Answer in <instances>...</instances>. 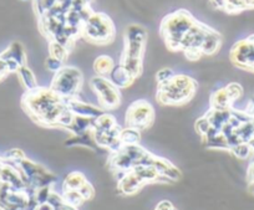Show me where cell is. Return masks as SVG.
<instances>
[{
    "label": "cell",
    "mask_w": 254,
    "mask_h": 210,
    "mask_svg": "<svg viewBox=\"0 0 254 210\" xmlns=\"http://www.w3.org/2000/svg\"><path fill=\"white\" fill-rule=\"evenodd\" d=\"M21 106L35 123L50 128L69 129L74 114L67 108L66 100L59 96L50 87H36L25 91Z\"/></svg>",
    "instance_id": "6da1fadb"
},
{
    "label": "cell",
    "mask_w": 254,
    "mask_h": 210,
    "mask_svg": "<svg viewBox=\"0 0 254 210\" xmlns=\"http://www.w3.org/2000/svg\"><path fill=\"white\" fill-rule=\"evenodd\" d=\"M198 85L193 77L176 74L165 85L157 87L156 100L165 106H182L196 96Z\"/></svg>",
    "instance_id": "7a4b0ae2"
},
{
    "label": "cell",
    "mask_w": 254,
    "mask_h": 210,
    "mask_svg": "<svg viewBox=\"0 0 254 210\" xmlns=\"http://www.w3.org/2000/svg\"><path fill=\"white\" fill-rule=\"evenodd\" d=\"M197 23V19L186 9L170 13L160 24V35L170 51H180L183 36Z\"/></svg>",
    "instance_id": "3957f363"
},
{
    "label": "cell",
    "mask_w": 254,
    "mask_h": 210,
    "mask_svg": "<svg viewBox=\"0 0 254 210\" xmlns=\"http://www.w3.org/2000/svg\"><path fill=\"white\" fill-rule=\"evenodd\" d=\"M81 38L95 45H109L116 38V26L107 14L92 11L82 24Z\"/></svg>",
    "instance_id": "277c9868"
},
{
    "label": "cell",
    "mask_w": 254,
    "mask_h": 210,
    "mask_svg": "<svg viewBox=\"0 0 254 210\" xmlns=\"http://www.w3.org/2000/svg\"><path fill=\"white\" fill-rule=\"evenodd\" d=\"M150 156L151 152L141 147L140 145L122 146L119 151L110 153L107 165L110 170L114 173L116 179L119 180L125 173L132 169L135 165L142 164V163L146 164Z\"/></svg>",
    "instance_id": "5b68a950"
},
{
    "label": "cell",
    "mask_w": 254,
    "mask_h": 210,
    "mask_svg": "<svg viewBox=\"0 0 254 210\" xmlns=\"http://www.w3.org/2000/svg\"><path fill=\"white\" fill-rule=\"evenodd\" d=\"M84 85V75L75 66L64 65L58 72L54 74L50 89L63 97L64 100H71L79 96Z\"/></svg>",
    "instance_id": "8992f818"
},
{
    "label": "cell",
    "mask_w": 254,
    "mask_h": 210,
    "mask_svg": "<svg viewBox=\"0 0 254 210\" xmlns=\"http://www.w3.org/2000/svg\"><path fill=\"white\" fill-rule=\"evenodd\" d=\"M35 193L31 187L15 189L0 182V210H34L38 207Z\"/></svg>",
    "instance_id": "52a82bcc"
},
{
    "label": "cell",
    "mask_w": 254,
    "mask_h": 210,
    "mask_svg": "<svg viewBox=\"0 0 254 210\" xmlns=\"http://www.w3.org/2000/svg\"><path fill=\"white\" fill-rule=\"evenodd\" d=\"M90 89L99 101V106L104 111H114L121 105L120 89L109 79L104 76H95L90 80Z\"/></svg>",
    "instance_id": "ba28073f"
},
{
    "label": "cell",
    "mask_w": 254,
    "mask_h": 210,
    "mask_svg": "<svg viewBox=\"0 0 254 210\" xmlns=\"http://www.w3.org/2000/svg\"><path fill=\"white\" fill-rule=\"evenodd\" d=\"M124 51L120 60H143L147 44V31L138 24L127 26L124 34Z\"/></svg>",
    "instance_id": "9c48e42d"
},
{
    "label": "cell",
    "mask_w": 254,
    "mask_h": 210,
    "mask_svg": "<svg viewBox=\"0 0 254 210\" xmlns=\"http://www.w3.org/2000/svg\"><path fill=\"white\" fill-rule=\"evenodd\" d=\"M156 112L152 105L146 100H137L128 105L125 114V122L127 127L146 131L155 122Z\"/></svg>",
    "instance_id": "30bf717a"
},
{
    "label": "cell",
    "mask_w": 254,
    "mask_h": 210,
    "mask_svg": "<svg viewBox=\"0 0 254 210\" xmlns=\"http://www.w3.org/2000/svg\"><path fill=\"white\" fill-rule=\"evenodd\" d=\"M16 165L20 169L26 184L34 189H39V188L46 187V185H53L58 180V177L50 170L46 169L44 165H41L40 163L33 162L26 157L16 163Z\"/></svg>",
    "instance_id": "8fae6325"
},
{
    "label": "cell",
    "mask_w": 254,
    "mask_h": 210,
    "mask_svg": "<svg viewBox=\"0 0 254 210\" xmlns=\"http://www.w3.org/2000/svg\"><path fill=\"white\" fill-rule=\"evenodd\" d=\"M211 29V26H208L207 24L197 20V23L190 28V30L183 36L180 45V51L185 53L188 60L197 61L202 57V44Z\"/></svg>",
    "instance_id": "7c38bea8"
},
{
    "label": "cell",
    "mask_w": 254,
    "mask_h": 210,
    "mask_svg": "<svg viewBox=\"0 0 254 210\" xmlns=\"http://www.w3.org/2000/svg\"><path fill=\"white\" fill-rule=\"evenodd\" d=\"M229 58L237 67L252 71L254 65V44L249 38L237 41L229 51Z\"/></svg>",
    "instance_id": "4fadbf2b"
},
{
    "label": "cell",
    "mask_w": 254,
    "mask_h": 210,
    "mask_svg": "<svg viewBox=\"0 0 254 210\" xmlns=\"http://www.w3.org/2000/svg\"><path fill=\"white\" fill-rule=\"evenodd\" d=\"M0 182L5 183V184L15 188V189H24V188L29 187L18 165L14 164V163L6 162V160L0 167Z\"/></svg>",
    "instance_id": "5bb4252c"
},
{
    "label": "cell",
    "mask_w": 254,
    "mask_h": 210,
    "mask_svg": "<svg viewBox=\"0 0 254 210\" xmlns=\"http://www.w3.org/2000/svg\"><path fill=\"white\" fill-rule=\"evenodd\" d=\"M147 164L153 165V167L157 169V172L160 173L163 178H166L170 183L180 182V180L182 179V173H181V170L178 169L175 164H172L170 160L166 159V158L151 155Z\"/></svg>",
    "instance_id": "9a60e30c"
},
{
    "label": "cell",
    "mask_w": 254,
    "mask_h": 210,
    "mask_svg": "<svg viewBox=\"0 0 254 210\" xmlns=\"http://www.w3.org/2000/svg\"><path fill=\"white\" fill-rule=\"evenodd\" d=\"M146 183L133 172L132 169L125 173L119 180H117V190L122 195H133L138 192Z\"/></svg>",
    "instance_id": "2e32d148"
},
{
    "label": "cell",
    "mask_w": 254,
    "mask_h": 210,
    "mask_svg": "<svg viewBox=\"0 0 254 210\" xmlns=\"http://www.w3.org/2000/svg\"><path fill=\"white\" fill-rule=\"evenodd\" d=\"M67 108L70 109L74 116H82L89 117V118H96L100 114L104 113V109L100 106H95V105L89 104V102L80 101L77 97L71 100H66Z\"/></svg>",
    "instance_id": "e0dca14e"
},
{
    "label": "cell",
    "mask_w": 254,
    "mask_h": 210,
    "mask_svg": "<svg viewBox=\"0 0 254 210\" xmlns=\"http://www.w3.org/2000/svg\"><path fill=\"white\" fill-rule=\"evenodd\" d=\"M0 56L5 60L14 61L15 63H18L19 66H25L26 61H28V56H26L25 49L21 45L19 41H13L3 52L0 53Z\"/></svg>",
    "instance_id": "ac0fdd59"
},
{
    "label": "cell",
    "mask_w": 254,
    "mask_h": 210,
    "mask_svg": "<svg viewBox=\"0 0 254 210\" xmlns=\"http://www.w3.org/2000/svg\"><path fill=\"white\" fill-rule=\"evenodd\" d=\"M109 79L111 80L120 90L130 87L131 85L133 84V81H135V79L131 76L130 72L127 71L121 63H117V65L115 66L114 70H112L111 74H110Z\"/></svg>",
    "instance_id": "d6986e66"
},
{
    "label": "cell",
    "mask_w": 254,
    "mask_h": 210,
    "mask_svg": "<svg viewBox=\"0 0 254 210\" xmlns=\"http://www.w3.org/2000/svg\"><path fill=\"white\" fill-rule=\"evenodd\" d=\"M232 112L233 109L227 108V109H217V108H211L207 112L204 116L207 117L209 122H211V126L213 128H216L217 131L221 132L222 128L224 127V124L228 123V121L232 117Z\"/></svg>",
    "instance_id": "ffe728a7"
},
{
    "label": "cell",
    "mask_w": 254,
    "mask_h": 210,
    "mask_svg": "<svg viewBox=\"0 0 254 210\" xmlns=\"http://www.w3.org/2000/svg\"><path fill=\"white\" fill-rule=\"evenodd\" d=\"M222 46V35L217 30H214L213 28L209 30V33L207 34L206 39H204L203 44H202L201 52L202 56H211L213 53H216L217 51L221 49Z\"/></svg>",
    "instance_id": "44dd1931"
},
{
    "label": "cell",
    "mask_w": 254,
    "mask_h": 210,
    "mask_svg": "<svg viewBox=\"0 0 254 210\" xmlns=\"http://www.w3.org/2000/svg\"><path fill=\"white\" fill-rule=\"evenodd\" d=\"M209 104H211V108L227 109L232 108L234 102L232 101L226 87H222V89H218L217 91L212 92L211 97H209Z\"/></svg>",
    "instance_id": "7402d4cb"
},
{
    "label": "cell",
    "mask_w": 254,
    "mask_h": 210,
    "mask_svg": "<svg viewBox=\"0 0 254 210\" xmlns=\"http://www.w3.org/2000/svg\"><path fill=\"white\" fill-rule=\"evenodd\" d=\"M116 66L114 58L110 57L109 55H100L95 58L94 61V71L96 72L97 76H104L109 77L114 67Z\"/></svg>",
    "instance_id": "603a6c76"
},
{
    "label": "cell",
    "mask_w": 254,
    "mask_h": 210,
    "mask_svg": "<svg viewBox=\"0 0 254 210\" xmlns=\"http://www.w3.org/2000/svg\"><path fill=\"white\" fill-rule=\"evenodd\" d=\"M15 74L18 75L19 81H20L21 86L25 89V91H31V90L39 87L35 74H34L30 67H28V65L19 67Z\"/></svg>",
    "instance_id": "cb8c5ba5"
},
{
    "label": "cell",
    "mask_w": 254,
    "mask_h": 210,
    "mask_svg": "<svg viewBox=\"0 0 254 210\" xmlns=\"http://www.w3.org/2000/svg\"><path fill=\"white\" fill-rule=\"evenodd\" d=\"M95 118H89V117L82 116H74L71 126L69 127L67 131L71 132V134L80 136V134L89 133L92 131V124H94Z\"/></svg>",
    "instance_id": "d4e9b609"
},
{
    "label": "cell",
    "mask_w": 254,
    "mask_h": 210,
    "mask_svg": "<svg viewBox=\"0 0 254 210\" xmlns=\"http://www.w3.org/2000/svg\"><path fill=\"white\" fill-rule=\"evenodd\" d=\"M115 126H117V122L115 116H112L111 113H107L104 112L102 114H100L99 117L94 119V124H92V131L91 132H105L109 131V129L114 128Z\"/></svg>",
    "instance_id": "484cf974"
},
{
    "label": "cell",
    "mask_w": 254,
    "mask_h": 210,
    "mask_svg": "<svg viewBox=\"0 0 254 210\" xmlns=\"http://www.w3.org/2000/svg\"><path fill=\"white\" fill-rule=\"evenodd\" d=\"M86 182V177L81 172H71L64 179L63 190H79Z\"/></svg>",
    "instance_id": "4316f807"
},
{
    "label": "cell",
    "mask_w": 254,
    "mask_h": 210,
    "mask_svg": "<svg viewBox=\"0 0 254 210\" xmlns=\"http://www.w3.org/2000/svg\"><path fill=\"white\" fill-rule=\"evenodd\" d=\"M120 141L124 146L140 145L141 131L126 126V128H122L120 132Z\"/></svg>",
    "instance_id": "83f0119b"
},
{
    "label": "cell",
    "mask_w": 254,
    "mask_h": 210,
    "mask_svg": "<svg viewBox=\"0 0 254 210\" xmlns=\"http://www.w3.org/2000/svg\"><path fill=\"white\" fill-rule=\"evenodd\" d=\"M203 142L207 148L209 150H221V151H229V146L227 143L226 137L222 133H217L214 136H209L203 138Z\"/></svg>",
    "instance_id": "f1b7e54d"
},
{
    "label": "cell",
    "mask_w": 254,
    "mask_h": 210,
    "mask_svg": "<svg viewBox=\"0 0 254 210\" xmlns=\"http://www.w3.org/2000/svg\"><path fill=\"white\" fill-rule=\"evenodd\" d=\"M69 49L65 48L63 44L58 43V41H49V56L51 57H55L65 62L69 57Z\"/></svg>",
    "instance_id": "f546056e"
},
{
    "label": "cell",
    "mask_w": 254,
    "mask_h": 210,
    "mask_svg": "<svg viewBox=\"0 0 254 210\" xmlns=\"http://www.w3.org/2000/svg\"><path fill=\"white\" fill-rule=\"evenodd\" d=\"M61 197H63L64 202L75 208H79L82 203H85L84 198L80 194L79 190H63Z\"/></svg>",
    "instance_id": "4dcf8cb0"
},
{
    "label": "cell",
    "mask_w": 254,
    "mask_h": 210,
    "mask_svg": "<svg viewBox=\"0 0 254 210\" xmlns=\"http://www.w3.org/2000/svg\"><path fill=\"white\" fill-rule=\"evenodd\" d=\"M48 203H50L55 210H77V208L69 205L67 203L64 202L61 194H58L55 192H51L50 197H49Z\"/></svg>",
    "instance_id": "1f68e13d"
},
{
    "label": "cell",
    "mask_w": 254,
    "mask_h": 210,
    "mask_svg": "<svg viewBox=\"0 0 254 210\" xmlns=\"http://www.w3.org/2000/svg\"><path fill=\"white\" fill-rule=\"evenodd\" d=\"M229 152H232V155L236 156V157L239 158V159H247V158H249V156L253 153L252 152L251 146L246 142H242L239 143V145L232 147Z\"/></svg>",
    "instance_id": "d6a6232c"
},
{
    "label": "cell",
    "mask_w": 254,
    "mask_h": 210,
    "mask_svg": "<svg viewBox=\"0 0 254 210\" xmlns=\"http://www.w3.org/2000/svg\"><path fill=\"white\" fill-rule=\"evenodd\" d=\"M176 75V72L173 71L172 68L170 67H163L161 68L160 71L156 74V81H157V86H161V85H165L166 82L170 81L173 76Z\"/></svg>",
    "instance_id": "836d02e7"
},
{
    "label": "cell",
    "mask_w": 254,
    "mask_h": 210,
    "mask_svg": "<svg viewBox=\"0 0 254 210\" xmlns=\"http://www.w3.org/2000/svg\"><path fill=\"white\" fill-rule=\"evenodd\" d=\"M25 157H26L25 153H24L21 150H19V148H13V150H9L8 152L3 156V158L6 160V162L14 163V164L19 163L21 159H24Z\"/></svg>",
    "instance_id": "e575fe53"
},
{
    "label": "cell",
    "mask_w": 254,
    "mask_h": 210,
    "mask_svg": "<svg viewBox=\"0 0 254 210\" xmlns=\"http://www.w3.org/2000/svg\"><path fill=\"white\" fill-rule=\"evenodd\" d=\"M194 127H196V131L198 132V134L202 137V138H203V137H206L207 133L209 132V129L212 128L211 122L207 119L206 116L199 117V118L196 121V126Z\"/></svg>",
    "instance_id": "d590c367"
},
{
    "label": "cell",
    "mask_w": 254,
    "mask_h": 210,
    "mask_svg": "<svg viewBox=\"0 0 254 210\" xmlns=\"http://www.w3.org/2000/svg\"><path fill=\"white\" fill-rule=\"evenodd\" d=\"M51 192H53V189H51V185H46V187H41V188H39V189H36L35 198H36V202H38V204H43V203L48 202Z\"/></svg>",
    "instance_id": "8d00e7d4"
},
{
    "label": "cell",
    "mask_w": 254,
    "mask_h": 210,
    "mask_svg": "<svg viewBox=\"0 0 254 210\" xmlns=\"http://www.w3.org/2000/svg\"><path fill=\"white\" fill-rule=\"evenodd\" d=\"M226 89H227V91H228L229 96H231L232 101L233 102H236L237 100H238L239 97L243 95V87H242L239 84H236V82L227 85Z\"/></svg>",
    "instance_id": "74e56055"
},
{
    "label": "cell",
    "mask_w": 254,
    "mask_h": 210,
    "mask_svg": "<svg viewBox=\"0 0 254 210\" xmlns=\"http://www.w3.org/2000/svg\"><path fill=\"white\" fill-rule=\"evenodd\" d=\"M63 66H64L63 61L58 60V58L51 57V56H49V57L46 58V68H48V71L54 72V74H55V72H58Z\"/></svg>",
    "instance_id": "f35d334b"
},
{
    "label": "cell",
    "mask_w": 254,
    "mask_h": 210,
    "mask_svg": "<svg viewBox=\"0 0 254 210\" xmlns=\"http://www.w3.org/2000/svg\"><path fill=\"white\" fill-rule=\"evenodd\" d=\"M79 193L82 195V198H84L85 202H87V200H91L92 198L95 197V189L89 182H86L81 188H80Z\"/></svg>",
    "instance_id": "ab89813d"
},
{
    "label": "cell",
    "mask_w": 254,
    "mask_h": 210,
    "mask_svg": "<svg viewBox=\"0 0 254 210\" xmlns=\"http://www.w3.org/2000/svg\"><path fill=\"white\" fill-rule=\"evenodd\" d=\"M9 74H11V71H10V68H9L8 62H6V61L0 56V82L3 81Z\"/></svg>",
    "instance_id": "60d3db41"
},
{
    "label": "cell",
    "mask_w": 254,
    "mask_h": 210,
    "mask_svg": "<svg viewBox=\"0 0 254 210\" xmlns=\"http://www.w3.org/2000/svg\"><path fill=\"white\" fill-rule=\"evenodd\" d=\"M173 209H175V205H173L170 200H161L155 208V210H173Z\"/></svg>",
    "instance_id": "b9f144b4"
},
{
    "label": "cell",
    "mask_w": 254,
    "mask_h": 210,
    "mask_svg": "<svg viewBox=\"0 0 254 210\" xmlns=\"http://www.w3.org/2000/svg\"><path fill=\"white\" fill-rule=\"evenodd\" d=\"M209 4H211L214 9H217V10L223 11L224 0H209Z\"/></svg>",
    "instance_id": "7bdbcfd3"
},
{
    "label": "cell",
    "mask_w": 254,
    "mask_h": 210,
    "mask_svg": "<svg viewBox=\"0 0 254 210\" xmlns=\"http://www.w3.org/2000/svg\"><path fill=\"white\" fill-rule=\"evenodd\" d=\"M34 210H55L54 209L53 205L50 204V203H43V204H38V207L35 208Z\"/></svg>",
    "instance_id": "ee69618b"
},
{
    "label": "cell",
    "mask_w": 254,
    "mask_h": 210,
    "mask_svg": "<svg viewBox=\"0 0 254 210\" xmlns=\"http://www.w3.org/2000/svg\"><path fill=\"white\" fill-rule=\"evenodd\" d=\"M247 112H248V113L251 114V116H254V101H251V104H249Z\"/></svg>",
    "instance_id": "f6af8a7d"
},
{
    "label": "cell",
    "mask_w": 254,
    "mask_h": 210,
    "mask_svg": "<svg viewBox=\"0 0 254 210\" xmlns=\"http://www.w3.org/2000/svg\"><path fill=\"white\" fill-rule=\"evenodd\" d=\"M249 192H251L252 194H254V180L249 182Z\"/></svg>",
    "instance_id": "bcb514c9"
},
{
    "label": "cell",
    "mask_w": 254,
    "mask_h": 210,
    "mask_svg": "<svg viewBox=\"0 0 254 210\" xmlns=\"http://www.w3.org/2000/svg\"><path fill=\"white\" fill-rule=\"evenodd\" d=\"M4 162H5V160H4V158L0 157V167H1V165L4 164Z\"/></svg>",
    "instance_id": "7dc6e473"
},
{
    "label": "cell",
    "mask_w": 254,
    "mask_h": 210,
    "mask_svg": "<svg viewBox=\"0 0 254 210\" xmlns=\"http://www.w3.org/2000/svg\"><path fill=\"white\" fill-rule=\"evenodd\" d=\"M248 38H249V40H251V41H252V43H253V44H254V34H253V35H249V36H248Z\"/></svg>",
    "instance_id": "c3c4849f"
},
{
    "label": "cell",
    "mask_w": 254,
    "mask_h": 210,
    "mask_svg": "<svg viewBox=\"0 0 254 210\" xmlns=\"http://www.w3.org/2000/svg\"><path fill=\"white\" fill-rule=\"evenodd\" d=\"M252 72H254V65H253V67H252Z\"/></svg>",
    "instance_id": "681fc988"
},
{
    "label": "cell",
    "mask_w": 254,
    "mask_h": 210,
    "mask_svg": "<svg viewBox=\"0 0 254 210\" xmlns=\"http://www.w3.org/2000/svg\"><path fill=\"white\" fill-rule=\"evenodd\" d=\"M21 1H28V0H21Z\"/></svg>",
    "instance_id": "f907efd6"
},
{
    "label": "cell",
    "mask_w": 254,
    "mask_h": 210,
    "mask_svg": "<svg viewBox=\"0 0 254 210\" xmlns=\"http://www.w3.org/2000/svg\"><path fill=\"white\" fill-rule=\"evenodd\" d=\"M173 210H177V209H176V208H175V209H173Z\"/></svg>",
    "instance_id": "816d5d0a"
}]
</instances>
